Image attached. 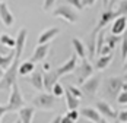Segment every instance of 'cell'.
<instances>
[{
	"instance_id": "1",
	"label": "cell",
	"mask_w": 127,
	"mask_h": 123,
	"mask_svg": "<svg viewBox=\"0 0 127 123\" xmlns=\"http://www.w3.org/2000/svg\"><path fill=\"white\" fill-rule=\"evenodd\" d=\"M26 35H28L26 28H21L19 32H18V37H16L13 62H12V64L4 70L3 78L0 79V91H10L12 85L15 82H18V67H19V62H21L22 53H24V49H25Z\"/></svg>"
},
{
	"instance_id": "2",
	"label": "cell",
	"mask_w": 127,
	"mask_h": 123,
	"mask_svg": "<svg viewBox=\"0 0 127 123\" xmlns=\"http://www.w3.org/2000/svg\"><path fill=\"white\" fill-rule=\"evenodd\" d=\"M123 85H124L123 78H120V76H110L104 82V94L110 100H115L117 95H118V92L123 89Z\"/></svg>"
},
{
	"instance_id": "3",
	"label": "cell",
	"mask_w": 127,
	"mask_h": 123,
	"mask_svg": "<svg viewBox=\"0 0 127 123\" xmlns=\"http://www.w3.org/2000/svg\"><path fill=\"white\" fill-rule=\"evenodd\" d=\"M53 16L54 18H60L69 24H76L79 19V13L76 12L75 7H72L70 4H60L53 10Z\"/></svg>"
},
{
	"instance_id": "4",
	"label": "cell",
	"mask_w": 127,
	"mask_h": 123,
	"mask_svg": "<svg viewBox=\"0 0 127 123\" xmlns=\"http://www.w3.org/2000/svg\"><path fill=\"white\" fill-rule=\"evenodd\" d=\"M25 106V100L22 97V92L19 89L18 82H15L10 88V95H9V101H7V111H18L21 107Z\"/></svg>"
},
{
	"instance_id": "5",
	"label": "cell",
	"mask_w": 127,
	"mask_h": 123,
	"mask_svg": "<svg viewBox=\"0 0 127 123\" xmlns=\"http://www.w3.org/2000/svg\"><path fill=\"white\" fill-rule=\"evenodd\" d=\"M56 97L51 92H39L32 98V104L34 107L41 109V110H53L56 107Z\"/></svg>"
},
{
	"instance_id": "6",
	"label": "cell",
	"mask_w": 127,
	"mask_h": 123,
	"mask_svg": "<svg viewBox=\"0 0 127 123\" xmlns=\"http://www.w3.org/2000/svg\"><path fill=\"white\" fill-rule=\"evenodd\" d=\"M94 70H95V67H94V64L91 63V62L85 57V59H82V62L77 64L76 67H75V73H76V79H77V84L79 85H82L86 79H88L89 76H92L94 75Z\"/></svg>"
},
{
	"instance_id": "7",
	"label": "cell",
	"mask_w": 127,
	"mask_h": 123,
	"mask_svg": "<svg viewBox=\"0 0 127 123\" xmlns=\"http://www.w3.org/2000/svg\"><path fill=\"white\" fill-rule=\"evenodd\" d=\"M101 82H102V78L99 75H92L80 85V89H82L83 94H86L89 97H94L98 92V89L101 86Z\"/></svg>"
},
{
	"instance_id": "8",
	"label": "cell",
	"mask_w": 127,
	"mask_h": 123,
	"mask_svg": "<svg viewBox=\"0 0 127 123\" xmlns=\"http://www.w3.org/2000/svg\"><path fill=\"white\" fill-rule=\"evenodd\" d=\"M95 109L98 110V113L101 114V117H104V119H108V120H115L117 119V111L105 100H98L95 103Z\"/></svg>"
},
{
	"instance_id": "9",
	"label": "cell",
	"mask_w": 127,
	"mask_h": 123,
	"mask_svg": "<svg viewBox=\"0 0 127 123\" xmlns=\"http://www.w3.org/2000/svg\"><path fill=\"white\" fill-rule=\"evenodd\" d=\"M117 16H118V15H117V12H115L114 9H105V10L99 15V19H98V22H96V25H95L94 29H95L96 32L101 31V29H104L108 24H111Z\"/></svg>"
},
{
	"instance_id": "10",
	"label": "cell",
	"mask_w": 127,
	"mask_h": 123,
	"mask_svg": "<svg viewBox=\"0 0 127 123\" xmlns=\"http://www.w3.org/2000/svg\"><path fill=\"white\" fill-rule=\"evenodd\" d=\"M76 66H77V56L76 54H72L69 60H66L63 64H60V66L56 69V72H57L59 76H64V75L72 73Z\"/></svg>"
},
{
	"instance_id": "11",
	"label": "cell",
	"mask_w": 127,
	"mask_h": 123,
	"mask_svg": "<svg viewBox=\"0 0 127 123\" xmlns=\"http://www.w3.org/2000/svg\"><path fill=\"white\" fill-rule=\"evenodd\" d=\"M127 29V16L120 15L111 22V34L114 35H123Z\"/></svg>"
},
{
	"instance_id": "12",
	"label": "cell",
	"mask_w": 127,
	"mask_h": 123,
	"mask_svg": "<svg viewBox=\"0 0 127 123\" xmlns=\"http://www.w3.org/2000/svg\"><path fill=\"white\" fill-rule=\"evenodd\" d=\"M0 21H1V24L4 25V26H7V28H10L13 25V22H15L13 13L10 12L9 6H7L4 1L0 3Z\"/></svg>"
},
{
	"instance_id": "13",
	"label": "cell",
	"mask_w": 127,
	"mask_h": 123,
	"mask_svg": "<svg viewBox=\"0 0 127 123\" xmlns=\"http://www.w3.org/2000/svg\"><path fill=\"white\" fill-rule=\"evenodd\" d=\"M60 34V28L59 26H51V28H47V29H44L41 34H39L38 37V44H45V43H50L53 41L54 38L57 37Z\"/></svg>"
},
{
	"instance_id": "14",
	"label": "cell",
	"mask_w": 127,
	"mask_h": 123,
	"mask_svg": "<svg viewBox=\"0 0 127 123\" xmlns=\"http://www.w3.org/2000/svg\"><path fill=\"white\" fill-rule=\"evenodd\" d=\"M42 73L41 70H34L31 75H28L29 78H26V82L31 86H34L37 91H44V82H42Z\"/></svg>"
},
{
	"instance_id": "15",
	"label": "cell",
	"mask_w": 127,
	"mask_h": 123,
	"mask_svg": "<svg viewBox=\"0 0 127 123\" xmlns=\"http://www.w3.org/2000/svg\"><path fill=\"white\" fill-rule=\"evenodd\" d=\"M34 116H35V107L24 106L18 110V119L21 120V123H32Z\"/></svg>"
},
{
	"instance_id": "16",
	"label": "cell",
	"mask_w": 127,
	"mask_h": 123,
	"mask_svg": "<svg viewBox=\"0 0 127 123\" xmlns=\"http://www.w3.org/2000/svg\"><path fill=\"white\" fill-rule=\"evenodd\" d=\"M59 75L56 70H47V72H44L42 73V82H44V89L47 91V92H51V88L53 85L56 84V82H59Z\"/></svg>"
},
{
	"instance_id": "17",
	"label": "cell",
	"mask_w": 127,
	"mask_h": 123,
	"mask_svg": "<svg viewBox=\"0 0 127 123\" xmlns=\"http://www.w3.org/2000/svg\"><path fill=\"white\" fill-rule=\"evenodd\" d=\"M48 51H50V43L38 44V46L35 47V50H34V54H32V59H31V60L34 62V63H37V62H42L45 57H47Z\"/></svg>"
},
{
	"instance_id": "18",
	"label": "cell",
	"mask_w": 127,
	"mask_h": 123,
	"mask_svg": "<svg viewBox=\"0 0 127 123\" xmlns=\"http://www.w3.org/2000/svg\"><path fill=\"white\" fill-rule=\"evenodd\" d=\"M79 114H80L82 117H85L86 120L92 122V123H96L101 119V114L98 113L96 109H94V107H83V109H80Z\"/></svg>"
},
{
	"instance_id": "19",
	"label": "cell",
	"mask_w": 127,
	"mask_h": 123,
	"mask_svg": "<svg viewBox=\"0 0 127 123\" xmlns=\"http://www.w3.org/2000/svg\"><path fill=\"white\" fill-rule=\"evenodd\" d=\"M114 59V56H113V53H110V54H105V56H99L96 60H95V69L96 70H105L110 64H111V62Z\"/></svg>"
},
{
	"instance_id": "20",
	"label": "cell",
	"mask_w": 127,
	"mask_h": 123,
	"mask_svg": "<svg viewBox=\"0 0 127 123\" xmlns=\"http://www.w3.org/2000/svg\"><path fill=\"white\" fill-rule=\"evenodd\" d=\"M72 46L75 49V54L79 59H85L86 57V47H85V43L82 40H79L77 37H73L72 38Z\"/></svg>"
},
{
	"instance_id": "21",
	"label": "cell",
	"mask_w": 127,
	"mask_h": 123,
	"mask_svg": "<svg viewBox=\"0 0 127 123\" xmlns=\"http://www.w3.org/2000/svg\"><path fill=\"white\" fill-rule=\"evenodd\" d=\"M35 70V63L32 60H25L22 63H19V67H18V75L21 76H28Z\"/></svg>"
},
{
	"instance_id": "22",
	"label": "cell",
	"mask_w": 127,
	"mask_h": 123,
	"mask_svg": "<svg viewBox=\"0 0 127 123\" xmlns=\"http://www.w3.org/2000/svg\"><path fill=\"white\" fill-rule=\"evenodd\" d=\"M64 95H66V106H67V109L69 110H75V109H77L79 107V98L77 97H75L67 88L64 89Z\"/></svg>"
},
{
	"instance_id": "23",
	"label": "cell",
	"mask_w": 127,
	"mask_h": 123,
	"mask_svg": "<svg viewBox=\"0 0 127 123\" xmlns=\"http://www.w3.org/2000/svg\"><path fill=\"white\" fill-rule=\"evenodd\" d=\"M13 56H15V49L10 50V53H9V54H0V67L6 70V69L12 64Z\"/></svg>"
},
{
	"instance_id": "24",
	"label": "cell",
	"mask_w": 127,
	"mask_h": 123,
	"mask_svg": "<svg viewBox=\"0 0 127 123\" xmlns=\"http://www.w3.org/2000/svg\"><path fill=\"white\" fill-rule=\"evenodd\" d=\"M0 43H1L3 46H6L7 49H15V46H16V38L10 37V35H7V34H0Z\"/></svg>"
},
{
	"instance_id": "25",
	"label": "cell",
	"mask_w": 127,
	"mask_h": 123,
	"mask_svg": "<svg viewBox=\"0 0 127 123\" xmlns=\"http://www.w3.org/2000/svg\"><path fill=\"white\" fill-rule=\"evenodd\" d=\"M121 35H114V34H110V35H105V44L107 46H110L111 49L114 50L115 46H117V43H120L121 41Z\"/></svg>"
},
{
	"instance_id": "26",
	"label": "cell",
	"mask_w": 127,
	"mask_h": 123,
	"mask_svg": "<svg viewBox=\"0 0 127 123\" xmlns=\"http://www.w3.org/2000/svg\"><path fill=\"white\" fill-rule=\"evenodd\" d=\"M51 94L56 97V98H59V97H63L64 95V86L62 84H59V82H56L53 88H51Z\"/></svg>"
},
{
	"instance_id": "27",
	"label": "cell",
	"mask_w": 127,
	"mask_h": 123,
	"mask_svg": "<svg viewBox=\"0 0 127 123\" xmlns=\"http://www.w3.org/2000/svg\"><path fill=\"white\" fill-rule=\"evenodd\" d=\"M115 12H117L118 16H120V15L127 16V0H120V1L117 3V9H115Z\"/></svg>"
},
{
	"instance_id": "28",
	"label": "cell",
	"mask_w": 127,
	"mask_h": 123,
	"mask_svg": "<svg viewBox=\"0 0 127 123\" xmlns=\"http://www.w3.org/2000/svg\"><path fill=\"white\" fill-rule=\"evenodd\" d=\"M117 103L120 104V106H127V89L126 88H123L120 92H118V95H117Z\"/></svg>"
},
{
	"instance_id": "29",
	"label": "cell",
	"mask_w": 127,
	"mask_h": 123,
	"mask_svg": "<svg viewBox=\"0 0 127 123\" xmlns=\"http://www.w3.org/2000/svg\"><path fill=\"white\" fill-rule=\"evenodd\" d=\"M121 57L123 59H126L127 57V34L124 32L123 34V38H121Z\"/></svg>"
},
{
	"instance_id": "30",
	"label": "cell",
	"mask_w": 127,
	"mask_h": 123,
	"mask_svg": "<svg viewBox=\"0 0 127 123\" xmlns=\"http://www.w3.org/2000/svg\"><path fill=\"white\" fill-rule=\"evenodd\" d=\"M66 3L70 4L72 7L77 9V10H82V9H83V3H82V0H66Z\"/></svg>"
},
{
	"instance_id": "31",
	"label": "cell",
	"mask_w": 127,
	"mask_h": 123,
	"mask_svg": "<svg viewBox=\"0 0 127 123\" xmlns=\"http://www.w3.org/2000/svg\"><path fill=\"white\" fill-rule=\"evenodd\" d=\"M67 89L75 95V97H77V98H80L82 95H83V92H82V89L80 88H77V86H75V85H69L67 86Z\"/></svg>"
},
{
	"instance_id": "32",
	"label": "cell",
	"mask_w": 127,
	"mask_h": 123,
	"mask_svg": "<svg viewBox=\"0 0 127 123\" xmlns=\"http://www.w3.org/2000/svg\"><path fill=\"white\" fill-rule=\"evenodd\" d=\"M117 120L120 123H126L127 122V109L121 111H117Z\"/></svg>"
},
{
	"instance_id": "33",
	"label": "cell",
	"mask_w": 127,
	"mask_h": 123,
	"mask_svg": "<svg viewBox=\"0 0 127 123\" xmlns=\"http://www.w3.org/2000/svg\"><path fill=\"white\" fill-rule=\"evenodd\" d=\"M54 3H56V0H44V3H42V10H44V12H48L51 7L54 6Z\"/></svg>"
},
{
	"instance_id": "34",
	"label": "cell",
	"mask_w": 127,
	"mask_h": 123,
	"mask_svg": "<svg viewBox=\"0 0 127 123\" xmlns=\"http://www.w3.org/2000/svg\"><path fill=\"white\" fill-rule=\"evenodd\" d=\"M110 53H113V49L110 47V46H107V44H104L99 50V53H98V56H105V54H110Z\"/></svg>"
},
{
	"instance_id": "35",
	"label": "cell",
	"mask_w": 127,
	"mask_h": 123,
	"mask_svg": "<svg viewBox=\"0 0 127 123\" xmlns=\"http://www.w3.org/2000/svg\"><path fill=\"white\" fill-rule=\"evenodd\" d=\"M67 116L72 119V120H75V122H77V119H79V111H77V109H75V110H69V113H67Z\"/></svg>"
},
{
	"instance_id": "36",
	"label": "cell",
	"mask_w": 127,
	"mask_h": 123,
	"mask_svg": "<svg viewBox=\"0 0 127 123\" xmlns=\"http://www.w3.org/2000/svg\"><path fill=\"white\" fill-rule=\"evenodd\" d=\"M10 50H12V49H7L6 46H3V44L0 43V54H9V53H10Z\"/></svg>"
},
{
	"instance_id": "37",
	"label": "cell",
	"mask_w": 127,
	"mask_h": 123,
	"mask_svg": "<svg viewBox=\"0 0 127 123\" xmlns=\"http://www.w3.org/2000/svg\"><path fill=\"white\" fill-rule=\"evenodd\" d=\"M60 123H76V122H75V120H72V119L66 114V116H62V120H60Z\"/></svg>"
},
{
	"instance_id": "38",
	"label": "cell",
	"mask_w": 127,
	"mask_h": 123,
	"mask_svg": "<svg viewBox=\"0 0 127 123\" xmlns=\"http://www.w3.org/2000/svg\"><path fill=\"white\" fill-rule=\"evenodd\" d=\"M82 3H83V7H86V6H94L96 0H82Z\"/></svg>"
},
{
	"instance_id": "39",
	"label": "cell",
	"mask_w": 127,
	"mask_h": 123,
	"mask_svg": "<svg viewBox=\"0 0 127 123\" xmlns=\"http://www.w3.org/2000/svg\"><path fill=\"white\" fill-rule=\"evenodd\" d=\"M120 0H108V4H107V9H113L115 4L118 3Z\"/></svg>"
},
{
	"instance_id": "40",
	"label": "cell",
	"mask_w": 127,
	"mask_h": 123,
	"mask_svg": "<svg viewBox=\"0 0 127 123\" xmlns=\"http://www.w3.org/2000/svg\"><path fill=\"white\" fill-rule=\"evenodd\" d=\"M6 113H9V111H7V106L0 104V117H1V116H4Z\"/></svg>"
},
{
	"instance_id": "41",
	"label": "cell",
	"mask_w": 127,
	"mask_h": 123,
	"mask_svg": "<svg viewBox=\"0 0 127 123\" xmlns=\"http://www.w3.org/2000/svg\"><path fill=\"white\" fill-rule=\"evenodd\" d=\"M96 123H120V122H118L117 119H115V120H111V122H110L108 119H104V117H101V119H99V120H98Z\"/></svg>"
},
{
	"instance_id": "42",
	"label": "cell",
	"mask_w": 127,
	"mask_h": 123,
	"mask_svg": "<svg viewBox=\"0 0 127 123\" xmlns=\"http://www.w3.org/2000/svg\"><path fill=\"white\" fill-rule=\"evenodd\" d=\"M50 69H51L50 63H44V64H42V70H44V72H47V70H50Z\"/></svg>"
},
{
	"instance_id": "43",
	"label": "cell",
	"mask_w": 127,
	"mask_h": 123,
	"mask_svg": "<svg viewBox=\"0 0 127 123\" xmlns=\"http://www.w3.org/2000/svg\"><path fill=\"white\" fill-rule=\"evenodd\" d=\"M60 120H62V116L59 114V116H56V117H54V119H53L50 123H60Z\"/></svg>"
},
{
	"instance_id": "44",
	"label": "cell",
	"mask_w": 127,
	"mask_h": 123,
	"mask_svg": "<svg viewBox=\"0 0 127 123\" xmlns=\"http://www.w3.org/2000/svg\"><path fill=\"white\" fill-rule=\"evenodd\" d=\"M123 70H124V72L127 70V57L124 59V64H123Z\"/></svg>"
},
{
	"instance_id": "45",
	"label": "cell",
	"mask_w": 127,
	"mask_h": 123,
	"mask_svg": "<svg viewBox=\"0 0 127 123\" xmlns=\"http://www.w3.org/2000/svg\"><path fill=\"white\" fill-rule=\"evenodd\" d=\"M3 75H4V69H1V67H0V79L3 78Z\"/></svg>"
},
{
	"instance_id": "46",
	"label": "cell",
	"mask_w": 127,
	"mask_h": 123,
	"mask_svg": "<svg viewBox=\"0 0 127 123\" xmlns=\"http://www.w3.org/2000/svg\"><path fill=\"white\" fill-rule=\"evenodd\" d=\"M102 4H104V7L107 9V4H108V0H102Z\"/></svg>"
},
{
	"instance_id": "47",
	"label": "cell",
	"mask_w": 127,
	"mask_h": 123,
	"mask_svg": "<svg viewBox=\"0 0 127 123\" xmlns=\"http://www.w3.org/2000/svg\"><path fill=\"white\" fill-rule=\"evenodd\" d=\"M123 81H124V82H126V81H127V70H126V72H124V76H123Z\"/></svg>"
},
{
	"instance_id": "48",
	"label": "cell",
	"mask_w": 127,
	"mask_h": 123,
	"mask_svg": "<svg viewBox=\"0 0 127 123\" xmlns=\"http://www.w3.org/2000/svg\"><path fill=\"white\" fill-rule=\"evenodd\" d=\"M123 88H126V89H127V81L124 82V85H123Z\"/></svg>"
},
{
	"instance_id": "49",
	"label": "cell",
	"mask_w": 127,
	"mask_h": 123,
	"mask_svg": "<svg viewBox=\"0 0 127 123\" xmlns=\"http://www.w3.org/2000/svg\"><path fill=\"white\" fill-rule=\"evenodd\" d=\"M13 123H21V120H19V119H18V120H15V122Z\"/></svg>"
},
{
	"instance_id": "50",
	"label": "cell",
	"mask_w": 127,
	"mask_h": 123,
	"mask_svg": "<svg viewBox=\"0 0 127 123\" xmlns=\"http://www.w3.org/2000/svg\"><path fill=\"white\" fill-rule=\"evenodd\" d=\"M1 1H4V0H0V3H1Z\"/></svg>"
},
{
	"instance_id": "51",
	"label": "cell",
	"mask_w": 127,
	"mask_h": 123,
	"mask_svg": "<svg viewBox=\"0 0 127 123\" xmlns=\"http://www.w3.org/2000/svg\"><path fill=\"white\" fill-rule=\"evenodd\" d=\"M0 123H1V117H0Z\"/></svg>"
},
{
	"instance_id": "52",
	"label": "cell",
	"mask_w": 127,
	"mask_h": 123,
	"mask_svg": "<svg viewBox=\"0 0 127 123\" xmlns=\"http://www.w3.org/2000/svg\"><path fill=\"white\" fill-rule=\"evenodd\" d=\"M126 123H127V122H126Z\"/></svg>"
}]
</instances>
